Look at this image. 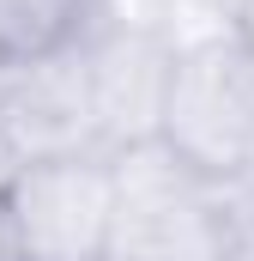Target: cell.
Instances as JSON below:
<instances>
[{
	"label": "cell",
	"mask_w": 254,
	"mask_h": 261,
	"mask_svg": "<svg viewBox=\"0 0 254 261\" xmlns=\"http://www.w3.org/2000/svg\"><path fill=\"white\" fill-rule=\"evenodd\" d=\"M157 146L218 195L254 189V37L224 31L176 49Z\"/></svg>",
	"instance_id": "6da1fadb"
},
{
	"label": "cell",
	"mask_w": 254,
	"mask_h": 261,
	"mask_svg": "<svg viewBox=\"0 0 254 261\" xmlns=\"http://www.w3.org/2000/svg\"><path fill=\"white\" fill-rule=\"evenodd\" d=\"M115 206L103 261H218L224 255V195L200 182L170 146H133L109 158Z\"/></svg>",
	"instance_id": "7a4b0ae2"
},
{
	"label": "cell",
	"mask_w": 254,
	"mask_h": 261,
	"mask_svg": "<svg viewBox=\"0 0 254 261\" xmlns=\"http://www.w3.org/2000/svg\"><path fill=\"white\" fill-rule=\"evenodd\" d=\"M12 219L30 261H103L109 206H115V170L109 158H55L24 164L12 176Z\"/></svg>",
	"instance_id": "3957f363"
},
{
	"label": "cell",
	"mask_w": 254,
	"mask_h": 261,
	"mask_svg": "<svg viewBox=\"0 0 254 261\" xmlns=\"http://www.w3.org/2000/svg\"><path fill=\"white\" fill-rule=\"evenodd\" d=\"M85 73H91V103H97V134L103 152H133L151 146L157 122H164V91H170V67H176V43H164L157 31L103 12V24L79 43Z\"/></svg>",
	"instance_id": "277c9868"
},
{
	"label": "cell",
	"mask_w": 254,
	"mask_h": 261,
	"mask_svg": "<svg viewBox=\"0 0 254 261\" xmlns=\"http://www.w3.org/2000/svg\"><path fill=\"white\" fill-rule=\"evenodd\" d=\"M0 134L18 152V164H55V158H109L97 134L91 73L85 55L67 49L30 67H0Z\"/></svg>",
	"instance_id": "5b68a950"
},
{
	"label": "cell",
	"mask_w": 254,
	"mask_h": 261,
	"mask_svg": "<svg viewBox=\"0 0 254 261\" xmlns=\"http://www.w3.org/2000/svg\"><path fill=\"white\" fill-rule=\"evenodd\" d=\"M109 0H0V67H30L79 49Z\"/></svg>",
	"instance_id": "8992f818"
},
{
	"label": "cell",
	"mask_w": 254,
	"mask_h": 261,
	"mask_svg": "<svg viewBox=\"0 0 254 261\" xmlns=\"http://www.w3.org/2000/svg\"><path fill=\"white\" fill-rule=\"evenodd\" d=\"M109 12L145 24V31H157L176 49H188V43H206V37L236 31L242 0H109Z\"/></svg>",
	"instance_id": "52a82bcc"
},
{
	"label": "cell",
	"mask_w": 254,
	"mask_h": 261,
	"mask_svg": "<svg viewBox=\"0 0 254 261\" xmlns=\"http://www.w3.org/2000/svg\"><path fill=\"white\" fill-rule=\"evenodd\" d=\"M218 261H254V189L224 195V255Z\"/></svg>",
	"instance_id": "ba28073f"
},
{
	"label": "cell",
	"mask_w": 254,
	"mask_h": 261,
	"mask_svg": "<svg viewBox=\"0 0 254 261\" xmlns=\"http://www.w3.org/2000/svg\"><path fill=\"white\" fill-rule=\"evenodd\" d=\"M0 261H30L24 255V237H18V219H12V200L0 195Z\"/></svg>",
	"instance_id": "9c48e42d"
},
{
	"label": "cell",
	"mask_w": 254,
	"mask_h": 261,
	"mask_svg": "<svg viewBox=\"0 0 254 261\" xmlns=\"http://www.w3.org/2000/svg\"><path fill=\"white\" fill-rule=\"evenodd\" d=\"M18 170H24V164H18V152L6 146V134H0V195L12 189V176H18Z\"/></svg>",
	"instance_id": "30bf717a"
},
{
	"label": "cell",
	"mask_w": 254,
	"mask_h": 261,
	"mask_svg": "<svg viewBox=\"0 0 254 261\" xmlns=\"http://www.w3.org/2000/svg\"><path fill=\"white\" fill-rule=\"evenodd\" d=\"M236 31H242V37H254V0H242V18H236Z\"/></svg>",
	"instance_id": "8fae6325"
}]
</instances>
